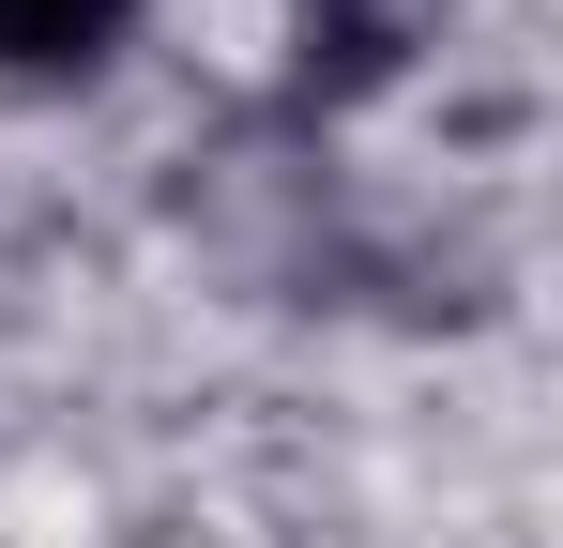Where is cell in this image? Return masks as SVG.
Listing matches in <instances>:
<instances>
[{
  "instance_id": "6da1fadb",
  "label": "cell",
  "mask_w": 563,
  "mask_h": 548,
  "mask_svg": "<svg viewBox=\"0 0 563 548\" xmlns=\"http://www.w3.org/2000/svg\"><path fill=\"white\" fill-rule=\"evenodd\" d=\"M153 0H0V77H92L137 46Z\"/></svg>"
}]
</instances>
